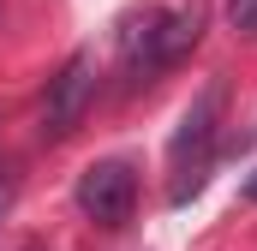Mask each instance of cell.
<instances>
[{
    "instance_id": "obj_1",
    "label": "cell",
    "mask_w": 257,
    "mask_h": 251,
    "mask_svg": "<svg viewBox=\"0 0 257 251\" xmlns=\"http://www.w3.org/2000/svg\"><path fill=\"white\" fill-rule=\"evenodd\" d=\"M197 30H203L197 6L150 12V18L126 36V78L138 84V78H150V72H162V66H180V60L197 48Z\"/></svg>"
},
{
    "instance_id": "obj_2",
    "label": "cell",
    "mask_w": 257,
    "mask_h": 251,
    "mask_svg": "<svg viewBox=\"0 0 257 251\" xmlns=\"http://www.w3.org/2000/svg\"><path fill=\"white\" fill-rule=\"evenodd\" d=\"M215 120H221V84H209L192 108H186L180 132H174V168H180V180H174V203H180L186 191L203 186V162H209V144H215Z\"/></svg>"
},
{
    "instance_id": "obj_3",
    "label": "cell",
    "mask_w": 257,
    "mask_h": 251,
    "mask_svg": "<svg viewBox=\"0 0 257 251\" xmlns=\"http://www.w3.org/2000/svg\"><path fill=\"white\" fill-rule=\"evenodd\" d=\"M138 203V180H132L126 162H90L78 174V209L96 221V227H120Z\"/></svg>"
},
{
    "instance_id": "obj_4",
    "label": "cell",
    "mask_w": 257,
    "mask_h": 251,
    "mask_svg": "<svg viewBox=\"0 0 257 251\" xmlns=\"http://www.w3.org/2000/svg\"><path fill=\"white\" fill-rule=\"evenodd\" d=\"M90 96H96V60H90V54H72V60L60 66V78L48 84L42 132H48V138H66V132L78 126V114L90 108Z\"/></svg>"
},
{
    "instance_id": "obj_5",
    "label": "cell",
    "mask_w": 257,
    "mask_h": 251,
    "mask_svg": "<svg viewBox=\"0 0 257 251\" xmlns=\"http://www.w3.org/2000/svg\"><path fill=\"white\" fill-rule=\"evenodd\" d=\"M12 203H18V168H12V162H0V221L12 215Z\"/></svg>"
},
{
    "instance_id": "obj_6",
    "label": "cell",
    "mask_w": 257,
    "mask_h": 251,
    "mask_svg": "<svg viewBox=\"0 0 257 251\" xmlns=\"http://www.w3.org/2000/svg\"><path fill=\"white\" fill-rule=\"evenodd\" d=\"M227 18H233V30L257 36V0H227Z\"/></svg>"
},
{
    "instance_id": "obj_7",
    "label": "cell",
    "mask_w": 257,
    "mask_h": 251,
    "mask_svg": "<svg viewBox=\"0 0 257 251\" xmlns=\"http://www.w3.org/2000/svg\"><path fill=\"white\" fill-rule=\"evenodd\" d=\"M245 197H251V203H257V174H251V180H245Z\"/></svg>"
}]
</instances>
